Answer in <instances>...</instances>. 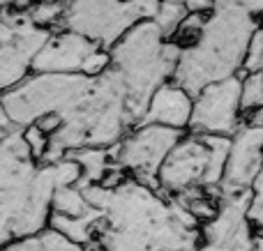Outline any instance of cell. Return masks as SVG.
Returning <instances> with one entry per match:
<instances>
[{"label": "cell", "instance_id": "obj_26", "mask_svg": "<svg viewBox=\"0 0 263 251\" xmlns=\"http://www.w3.org/2000/svg\"><path fill=\"white\" fill-rule=\"evenodd\" d=\"M30 3H32V0H18V3L14 5V7H21V9H23V7H28Z\"/></svg>", "mask_w": 263, "mask_h": 251}, {"label": "cell", "instance_id": "obj_11", "mask_svg": "<svg viewBox=\"0 0 263 251\" xmlns=\"http://www.w3.org/2000/svg\"><path fill=\"white\" fill-rule=\"evenodd\" d=\"M210 164V143L201 134L187 132L173 145L159 169V189L168 196H178L190 189L203 187L205 171Z\"/></svg>", "mask_w": 263, "mask_h": 251}, {"label": "cell", "instance_id": "obj_5", "mask_svg": "<svg viewBox=\"0 0 263 251\" xmlns=\"http://www.w3.org/2000/svg\"><path fill=\"white\" fill-rule=\"evenodd\" d=\"M95 76L79 74L32 72L18 86L3 90V132L35 124L49 113L67 118L90 92Z\"/></svg>", "mask_w": 263, "mask_h": 251}, {"label": "cell", "instance_id": "obj_28", "mask_svg": "<svg viewBox=\"0 0 263 251\" xmlns=\"http://www.w3.org/2000/svg\"><path fill=\"white\" fill-rule=\"evenodd\" d=\"M173 3H185V0H173Z\"/></svg>", "mask_w": 263, "mask_h": 251}, {"label": "cell", "instance_id": "obj_7", "mask_svg": "<svg viewBox=\"0 0 263 251\" xmlns=\"http://www.w3.org/2000/svg\"><path fill=\"white\" fill-rule=\"evenodd\" d=\"M49 28H42L28 16L26 9H3L0 26V86L3 90L18 86L32 74L35 58L51 37Z\"/></svg>", "mask_w": 263, "mask_h": 251}, {"label": "cell", "instance_id": "obj_13", "mask_svg": "<svg viewBox=\"0 0 263 251\" xmlns=\"http://www.w3.org/2000/svg\"><path fill=\"white\" fill-rule=\"evenodd\" d=\"M95 39L81 35L69 28H58L51 32L44 49L37 53L32 72H46V74H79L83 72L88 55L97 49Z\"/></svg>", "mask_w": 263, "mask_h": 251}, {"label": "cell", "instance_id": "obj_17", "mask_svg": "<svg viewBox=\"0 0 263 251\" xmlns=\"http://www.w3.org/2000/svg\"><path fill=\"white\" fill-rule=\"evenodd\" d=\"M28 16L42 28L58 30L63 28V18L67 12V0H32L28 7H23Z\"/></svg>", "mask_w": 263, "mask_h": 251}, {"label": "cell", "instance_id": "obj_20", "mask_svg": "<svg viewBox=\"0 0 263 251\" xmlns=\"http://www.w3.org/2000/svg\"><path fill=\"white\" fill-rule=\"evenodd\" d=\"M250 120H256V122L263 124V111H259L256 115H252ZM250 219L254 224L256 235H263V169L256 178L254 187H252V207H250Z\"/></svg>", "mask_w": 263, "mask_h": 251}, {"label": "cell", "instance_id": "obj_29", "mask_svg": "<svg viewBox=\"0 0 263 251\" xmlns=\"http://www.w3.org/2000/svg\"><path fill=\"white\" fill-rule=\"evenodd\" d=\"M100 251H104V249H102V247H100Z\"/></svg>", "mask_w": 263, "mask_h": 251}, {"label": "cell", "instance_id": "obj_21", "mask_svg": "<svg viewBox=\"0 0 263 251\" xmlns=\"http://www.w3.org/2000/svg\"><path fill=\"white\" fill-rule=\"evenodd\" d=\"M23 136H26L28 145H30V152L32 157H35L37 161H42L46 157V150H49L51 145V136L44 132V129L40 127V124H28V127H23Z\"/></svg>", "mask_w": 263, "mask_h": 251}, {"label": "cell", "instance_id": "obj_23", "mask_svg": "<svg viewBox=\"0 0 263 251\" xmlns=\"http://www.w3.org/2000/svg\"><path fill=\"white\" fill-rule=\"evenodd\" d=\"M229 3H238L242 7H247L263 26V0H215V5H229Z\"/></svg>", "mask_w": 263, "mask_h": 251}, {"label": "cell", "instance_id": "obj_2", "mask_svg": "<svg viewBox=\"0 0 263 251\" xmlns=\"http://www.w3.org/2000/svg\"><path fill=\"white\" fill-rule=\"evenodd\" d=\"M81 164L72 157L37 161L23 129L3 132L0 143V240L3 244L40 233L49 226L53 196L81 180Z\"/></svg>", "mask_w": 263, "mask_h": 251}, {"label": "cell", "instance_id": "obj_16", "mask_svg": "<svg viewBox=\"0 0 263 251\" xmlns=\"http://www.w3.org/2000/svg\"><path fill=\"white\" fill-rule=\"evenodd\" d=\"M67 157H72V159H77L79 164H81V180H79V184H97L102 182V178L106 175V171L111 169V166L116 164L114 159V150L111 148H77V150H69Z\"/></svg>", "mask_w": 263, "mask_h": 251}, {"label": "cell", "instance_id": "obj_22", "mask_svg": "<svg viewBox=\"0 0 263 251\" xmlns=\"http://www.w3.org/2000/svg\"><path fill=\"white\" fill-rule=\"evenodd\" d=\"M261 69H263V26L256 28V32L252 35L250 49H247V55H245V67H242V74L261 72Z\"/></svg>", "mask_w": 263, "mask_h": 251}, {"label": "cell", "instance_id": "obj_1", "mask_svg": "<svg viewBox=\"0 0 263 251\" xmlns=\"http://www.w3.org/2000/svg\"><path fill=\"white\" fill-rule=\"evenodd\" d=\"M83 192L104 212L97 235L104 251H196L199 247L201 221L162 189L127 178L118 187L86 184Z\"/></svg>", "mask_w": 263, "mask_h": 251}, {"label": "cell", "instance_id": "obj_19", "mask_svg": "<svg viewBox=\"0 0 263 251\" xmlns=\"http://www.w3.org/2000/svg\"><path fill=\"white\" fill-rule=\"evenodd\" d=\"M187 12H190V9L185 7V3L162 0L157 14H155V21H157V26L162 28V32L166 35V39H173V37H176L178 28H180L182 18L187 16Z\"/></svg>", "mask_w": 263, "mask_h": 251}, {"label": "cell", "instance_id": "obj_25", "mask_svg": "<svg viewBox=\"0 0 263 251\" xmlns=\"http://www.w3.org/2000/svg\"><path fill=\"white\" fill-rule=\"evenodd\" d=\"M0 3H3V9H7V7H14L18 0H0Z\"/></svg>", "mask_w": 263, "mask_h": 251}, {"label": "cell", "instance_id": "obj_6", "mask_svg": "<svg viewBox=\"0 0 263 251\" xmlns=\"http://www.w3.org/2000/svg\"><path fill=\"white\" fill-rule=\"evenodd\" d=\"M162 0H67L63 28L111 46L143 18H155Z\"/></svg>", "mask_w": 263, "mask_h": 251}, {"label": "cell", "instance_id": "obj_3", "mask_svg": "<svg viewBox=\"0 0 263 251\" xmlns=\"http://www.w3.org/2000/svg\"><path fill=\"white\" fill-rule=\"evenodd\" d=\"M259 26V18L242 5H215L201 35L180 49L173 81L199 95L210 83L240 76L252 35Z\"/></svg>", "mask_w": 263, "mask_h": 251}, {"label": "cell", "instance_id": "obj_4", "mask_svg": "<svg viewBox=\"0 0 263 251\" xmlns=\"http://www.w3.org/2000/svg\"><path fill=\"white\" fill-rule=\"evenodd\" d=\"M180 49L176 39H166L155 18L139 21L111 46V69L127 88L134 124L143 122L155 90L173 78Z\"/></svg>", "mask_w": 263, "mask_h": 251}, {"label": "cell", "instance_id": "obj_8", "mask_svg": "<svg viewBox=\"0 0 263 251\" xmlns=\"http://www.w3.org/2000/svg\"><path fill=\"white\" fill-rule=\"evenodd\" d=\"M182 136L185 132L166 127V124L141 122L111 150H114L116 164L127 169L132 178L159 189V169Z\"/></svg>", "mask_w": 263, "mask_h": 251}, {"label": "cell", "instance_id": "obj_10", "mask_svg": "<svg viewBox=\"0 0 263 251\" xmlns=\"http://www.w3.org/2000/svg\"><path fill=\"white\" fill-rule=\"evenodd\" d=\"M242 76H231L224 81H215L205 86L199 95H194L190 129L192 134H215V136H233L242 127Z\"/></svg>", "mask_w": 263, "mask_h": 251}, {"label": "cell", "instance_id": "obj_15", "mask_svg": "<svg viewBox=\"0 0 263 251\" xmlns=\"http://www.w3.org/2000/svg\"><path fill=\"white\" fill-rule=\"evenodd\" d=\"M86 244H79L63 235L60 231L46 226L40 233L26 235V238L12 240V242L3 244V251H83Z\"/></svg>", "mask_w": 263, "mask_h": 251}, {"label": "cell", "instance_id": "obj_12", "mask_svg": "<svg viewBox=\"0 0 263 251\" xmlns=\"http://www.w3.org/2000/svg\"><path fill=\"white\" fill-rule=\"evenodd\" d=\"M263 169V124L256 120H245L242 127L231 136L227 171L219 192L238 194L254 187Z\"/></svg>", "mask_w": 263, "mask_h": 251}, {"label": "cell", "instance_id": "obj_24", "mask_svg": "<svg viewBox=\"0 0 263 251\" xmlns=\"http://www.w3.org/2000/svg\"><path fill=\"white\" fill-rule=\"evenodd\" d=\"M37 124H40V127L44 129L49 136H53V134L58 132L60 127H63V118H60L58 113H49V115H44V118L37 120Z\"/></svg>", "mask_w": 263, "mask_h": 251}, {"label": "cell", "instance_id": "obj_14", "mask_svg": "<svg viewBox=\"0 0 263 251\" xmlns=\"http://www.w3.org/2000/svg\"><path fill=\"white\" fill-rule=\"evenodd\" d=\"M194 111V95L180 86L178 81H166L155 90L148 111L143 115V122L166 124V127L187 132Z\"/></svg>", "mask_w": 263, "mask_h": 251}, {"label": "cell", "instance_id": "obj_18", "mask_svg": "<svg viewBox=\"0 0 263 251\" xmlns=\"http://www.w3.org/2000/svg\"><path fill=\"white\" fill-rule=\"evenodd\" d=\"M240 106H242V118L245 120H250L252 115L263 111V69L261 72L242 74Z\"/></svg>", "mask_w": 263, "mask_h": 251}, {"label": "cell", "instance_id": "obj_27", "mask_svg": "<svg viewBox=\"0 0 263 251\" xmlns=\"http://www.w3.org/2000/svg\"><path fill=\"white\" fill-rule=\"evenodd\" d=\"M254 251H263V235H259V240H256V247Z\"/></svg>", "mask_w": 263, "mask_h": 251}, {"label": "cell", "instance_id": "obj_9", "mask_svg": "<svg viewBox=\"0 0 263 251\" xmlns=\"http://www.w3.org/2000/svg\"><path fill=\"white\" fill-rule=\"evenodd\" d=\"M250 207L252 189L224 194L219 198V212L201 226L196 251H254L259 235L250 219Z\"/></svg>", "mask_w": 263, "mask_h": 251}]
</instances>
